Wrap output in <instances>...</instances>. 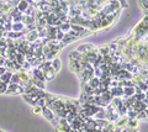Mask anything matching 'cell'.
Listing matches in <instances>:
<instances>
[{"mask_svg": "<svg viewBox=\"0 0 148 132\" xmlns=\"http://www.w3.org/2000/svg\"><path fill=\"white\" fill-rule=\"evenodd\" d=\"M140 126V121H137L136 119H128L127 120V125L125 129H133V130H138Z\"/></svg>", "mask_w": 148, "mask_h": 132, "instance_id": "cell-9", "label": "cell"}, {"mask_svg": "<svg viewBox=\"0 0 148 132\" xmlns=\"http://www.w3.org/2000/svg\"><path fill=\"white\" fill-rule=\"evenodd\" d=\"M56 74H57V73L54 72V69H53L52 67L48 68L47 70H45V72H43V75H45V81H51V80H53V79L56 78Z\"/></svg>", "mask_w": 148, "mask_h": 132, "instance_id": "cell-6", "label": "cell"}, {"mask_svg": "<svg viewBox=\"0 0 148 132\" xmlns=\"http://www.w3.org/2000/svg\"><path fill=\"white\" fill-rule=\"evenodd\" d=\"M38 37L40 36H38V34H37L36 30H32V31H30V32H27L25 35V40L27 41V42H30V43H34Z\"/></svg>", "mask_w": 148, "mask_h": 132, "instance_id": "cell-5", "label": "cell"}, {"mask_svg": "<svg viewBox=\"0 0 148 132\" xmlns=\"http://www.w3.org/2000/svg\"><path fill=\"white\" fill-rule=\"evenodd\" d=\"M42 116L45 117L46 120H48L49 122L56 117V115L53 114V111L51 110V109H48L47 106H43V107H42Z\"/></svg>", "mask_w": 148, "mask_h": 132, "instance_id": "cell-4", "label": "cell"}, {"mask_svg": "<svg viewBox=\"0 0 148 132\" xmlns=\"http://www.w3.org/2000/svg\"><path fill=\"white\" fill-rule=\"evenodd\" d=\"M6 89H8V84H5V83H0V94L6 93Z\"/></svg>", "mask_w": 148, "mask_h": 132, "instance_id": "cell-21", "label": "cell"}, {"mask_svg": "<svg viewBox=\"0 0 148 132\" xmlns=\"http://www.w3.org/2000/svg\"><path fill=\"white\" fill-rule=\"evenodd\" d=\"M136 120L137 121H143V120H147V110H142V111H140L137 114V116H136Z\"/></svg>", "mask_w": 148, "mask_h": 132, "instance_id": "cell-17", "label": "cell"}, {"mask_svg": "<svg viewBox=\"0 0 148 132\" xmlns=\"http://www.w3.org/2000/svg\"><path fill=\"white\" fill-rule=\"evenodd\" d=\"M0 83H1V81H0Z\"/></svg>", "mask_w": 148, "mask_h": 132, "instance_id": "cell-25", "label": "cell"}, {"mask_svg": "<svg viewBox=\"0 0 148 132\" xmlns=\"http://www.w3.org/2000/svg\"><path fill=\"white\" fill-rule=\"evenodd\" d=\"M20 83V77H18L17 73H12V75H11V79L10 81H9V84H18Z\"/></svg>", "mask_w": 148, "mask_h": 132, "instance_id": "cell-18", "label": "cell"}, {"mask_svg": "<svg viewBox=\"0 0 148 132\" xmlns=\"http://www.w3.org/2000/svg\"><path fill=\"white\" fill-rule=\"evenodd\" d=\"M0 132H4V131H1V130H0Z\"/></svg>", "mask_w": 148, "mask_h": 132, "instance_id": "cell-24", "label": "cell"}, {"mask_svg": "<svg viewBox=\"0 0 148 132\" xmlns=\"http://www.w3.org/2000/svg\"><path fill=\"white\" fill-rule=\"evenodd\" d=\"M29 6H30V5H29V3H27L26 0H20V3H18L17 5H16V8L18 9V11H20L21 14H24V12L26 11V9L29 8Z\"/></svg>", "mask_w": 148, "mask_h": 132, "instance_id": "cell-13", "label": "cell"}, {"mask_svg": "<svg viewBox=\"0 0 148 132\" xmlns=\"http://www.w3.org/2000/svg\"><path fill=\"white\" fill-rule=\"evenodd\" d=\"M51 67L53 68L56 73H58L59 70H61V68H62V62H61V60H59L58 57H56L54 60L51 61Z\"/></svg>", "mask_w": 148, "mask_h": 132, "instance_id": "cell-8", "label": "cell"}, {"mask_svg": "<svg viewBox=\"0 0 148 132\" xmlns=\"http://www.w3.org/2000/svg\"><path fill=\"white\" fill-rule=\"evenodd\" d=\"M63 37H64V34H62L61 31H59V30L57 29V31H56V36H54V38L57 40V41H59V42H61V41L63 40Z\"/></svg>", "mask_w": 148, "mask_h": 132, "instance_id": "cell-20", "label": "cell"}, {"mask_svg": "<svg viewBox=\"0 0 148 132\" xmlns=\"http://www.w3.org/2000/svg\"><path fill=\"white\" fill-rule=\"evenodd\" d=\"M69 67H71V69L75 73V74H79V73L83 70V64L80 62H78V61L71 60L69 61Z\"/></svg>", "mask_w": 148, "mask_h": 132, "instance_id": "cell-3", "label": "cell"}, {"mask_svg": "<svg viewBox=\"0 0 148 132\" xmlns=\"http://www.w3.org/2000/svg\"><path fill=\"white\" fill-rule=\"evenodd\" d=\"M140 4H141V6L145 9V12H147V0H140Z\"/></svg>", "mask_w": 148, "mask_h": 132, "instance_id": "cell-22", "label": "cell"}, {"mask_svg": "<svg viewBox=\"0 0 148 132\" xmlns=\"http://www.w3.org/2000/svg\"><path fill=\"white\" fill-rule=\"evenodd\" d=\"M110 94L112 95V98H122V95H123V90L121 86H116V88H109L108 89Z\"/></svg>", "mask_w": 148, "mask_h": 132, "instance_id": "cell-7", "label": "cell"}, {"mask_svg": "<svg viewBox=\"0 0 148 132\" xmlns=\"http://www.w3.org/2000/svg\"><path fill=\"white\" fill-rule=\"evenodd\" d=\"M24 30H25V25L22 22L11 24V31H14V32H24Z\"/></svg>", "mask_w": 148, "mask_h": 132, "instance_id": "cell-10", "label": "cell"}, {"mask_svg": "<svg viewBox=\"0 0 148 132\" xmlns=\"http://www.w3.org/2000/svg\"><path fill=\"white\" fill-rule=\"evenodd\" d=\"M25 92L24 89L21 88L20 85H16V84H8V89H6V93L9 95H22Z\"/></svg>", "mask_w": 148, "mask_h": 132, "instance_id": "cell-1", "label": "cell"}, {"mask_svg": "<svg viewBox=\"0 0 148 132\" xmlns=\"http://www.w3.org/2000/svg\"><path fill=\"white\" fill-rule=\"evenodd\" d=\"M5 72H6V68L4 67V66H0V77H1V75H3Z\"/></svg>", "mask_w": 148, "mask_h": 132, "instance_id": "cell-23", "label": "cell"}, {"mask_svg": "<svg viewBox=\"0 0 148 132\" xmlns=\"http://www.w3.org/2000/svg\"><path fill=\"white\" fill-rule=\"evenodd\" d=\"M96 51H98V53L100 54L101 57H105V56H109V48H108V44L106 46H100L96 48Z\"/></svg>", "mask_w": 148, "mask_h": 132, "instance_id": "cell-15", "label": "cell"}, {"mask_svg": "<svg viewBox=\"0 0 148 132\" xmlns=\"http://www.w3.org/2000/svg\"><path fill=\"white\" fill-rule=\"evenodd\" d=\"M57 29L61 31L62 34H64V35H67L69 31H71V24H69V22H64V24H61L59 25Z\"/></svg>", "mask_w": 148, "mask_h": 132, "instance_id": "cell-12", "label": "cell"}, {"mask_svg": "<svg viewBox=\"0 0 148 132\" xmlns=\"http://www.w3.org/2000/svg\"><path fill=\"white\" fill-rule=\"evenodd\" d=\"M11 75H12V72L6 70L1 77H0V81H1V83H5V84H9V81L11 79Z\"/></svg>", "mask_w": 148, "mask_h": 132, "instance_id": "cell-14", "label": "cell"}, {"mask_svg": "<svg viewBox=\"0 0 148 132\" xmlns=\"http://www.w3.org/2000/svg\"><path fill=\"white\" fill-rule=\"evenodd\" d=\"M122 90H123V95H122L123 98H130L135 94V86L133 88H122Z\"/></svg>", "mask_w": 148, "mask_h": 132, "instance_id": "cell-16", "label": "cell"}, {"mask_svg": "<svg viewBox=\"0 0 148 132\" xmlns=\"http://www.w3.org/2000/svg\"><path fill=\"white\" fill-rule=\"evenodd\" d=\"M32 114H34L35 116H40V115H42V107L38 106V105L32 106Z\"/></svg>", "mask_w": 148, "mask_h": 132, "instance_id": "cell-19", "label": "cell"}, {"mask_svg": "<svg viewBox=\"0 0 148 132\" xmlns=\"http://www.w3.org/2000/svg\"><path fill=\"white\" fill-rule=\"evenodd\" d=\"M82 57H83V54L80 52H78L77 49H74V51H72L71 53H69V60H73V61L80 62L82 61Z\"/></svg>", "mask_w": 148, "mask_h": 132, "instance_id": "cell-11", "label": "cell"}, {"mask_svg": "<svg viewBox=\"0 0 148 132\" xmlns=\"http://www.w3.org/2000/svg\"><path fill=\"white\" fill-rule=\"evenodd\" d=\"M95 49V46L94 44H91V43H84V44H82V46H79L77 48V51L78 52H80L82 54H88L89 52L91 51H94Z\"/></svg>", "mask_w": 148, "mask_h": 132, "instance_id": "cell-2", "label": "cell"}]
</instances>
